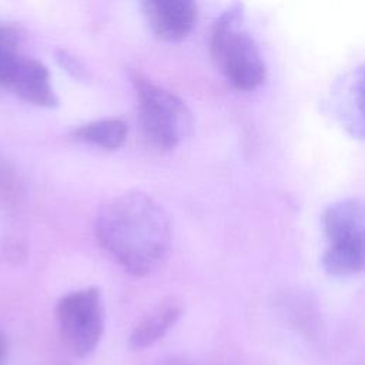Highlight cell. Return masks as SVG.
I'll list each match as a JSON object with an SVG mask.
<instances>
[{"mask_svg":"<svg viewBox=\"0 0 365 365\" xmlns=\"http://www.w3.org/2000/svg\"><path fill=\"white\" fill-rule=\"evenodd\" d=\"M94 231L106 252L131 275L151 274L170 251L168 218L150 195L140 191L118 194L103 204Z\"/></svg>","mask_w":365,"mask_h":365,"instance_id":"cell-1","label":"cell"},{"mask_svg":"<svg viewBox=\"0 0 365 365\" xmlns=\"http://www.w3.org/2000/svg\"><path fill=\"white\" fill-rule=\"evenodd\" d=\"M210 48L218 68L237 90H254L265 80L267 67L254 37L245 26L241 4L228 7L215 20Z\"/></svg>","mask_w":365,"mask_h":365,"instance_id":"cell-2","label":"cell"},{"mask_svg":"<svg viewBox=\"0 0 365 365\" xmlns=\"http://www.w3.org/2000/svg\"><path fill=\"white\" fill-rule=\"evenodd\" d=\"M327 245L324 269L334 277H349L365 269V198L349 197L328 205L321 217Z\"/></svg>","mask_w":365,"mask_h":365,"instance_id":"cell-3","label":"cell"},{"mask_svg":"<svg viewBox=\"0 0 365 365\" xmlns=\"http://www.w3.org/2000/svg\"><path fill=\"white\" fill-rule=\"evenodd\" d=\"M133 83L138 121L145 138L163 151L173 150L190 134L192 127L190 108L177 94L153 83L140 71L134 73Z\"/></svg>","mask_w":365,"mask_h":365,"instance_id":"cell-4","label":"cell"},{"mask_svg":"<svg viewBox=\"0 0 365 365\" xmlns=\"http://www.w3.org/2000/svg\"><path fill=\"white\" fill-rule=\"evenodd\" d=\"M56 321L66 348L78 358L88 356L104 332L100 289L87 287L63 295L56 305Z\"/></svg>","mask_w":365,"mask_h":365,"instance_id":"cell-5","label":"cell"},{"mask_svg":"<svg viewBox=\"0 0 365 365\" xmlns=\"http://www.w3.org/2000/svg\"><path fill=\"white\" fill-rule=\"evenodd\" d=\"M141 10L155 37L170 43L188 37L198 14L191 0H148L141 3Z\"/></svg>","mask_w":365,"mask_h":365,"instance_id":"cell-6","label":"cell"},{"mask_svg":"<svg viewBox=\"0 0 365 365\" xmlns=\"http://www.w3.org/2000/svg\"><path fill=\"white\" fill-rule=\"evenodd\" d=\"M331 107L339 124L352 137L365 141V64L355 67L336 83Z\"/></svg>","mask_w":365,"mask_h":365,"instance_id":"cell-7","label":"cell"},{"mask_svg":"<svg viewBox=\"0 0 365 365\" xmlns=\"http://www.w3.org/2000/svg\"><path fill=\"white\" fill-rule=\"evenodd\" d=\"M182 312L184 307L178 298H164L134 327L128 336L130 349H145L160 341L181 318Z\"/></svg>","mask_w":365,"mask_h":365,"instance_id":"cell-8","label":"cell"},{"mask_svg":"<svg viewBox=\"0 0 365 365\" xmlns=\"http://www.w3.org/2000/svg\"><path fill=\"white\" fill-rule=\"evenodd\" d=\"M20 98L38 107H56L57 96L53 90L47 67L33 58H24L9 86Z\"/></svg>","mask_w":365,"mask_h":365,"instance_id":"cell-9","label":"cell"},{"mask_svg":"<svg viewBox=\"0 0 365 365\" xmlns=\"http://www.w3.org/2000/svg\"><path fill=\"white\" fill-rule=\"evenodd\" d=\"M128 134L127 123L121 118H101L78 125L73 130L74 140L113 151L124 145Z\"/></svg>","mask_w":365,"mask_h":365,"instance_id":"cell-10","label":"cell"},{"mask_svg":"<svg viewBox=\"0 0 365 365\" xmlns=\"http://www.w3.org/2000/svg\"><path fill=\"white\" fill-rule=\"evenodd\" d=\"M24 57L20 50V34L10 26L0 23V86L7 87L11 84L16 71Z\"/></svg>","mask_w":365,"mask_h":365,"instance_id":"cell-11","label":"cell"},{"mask_svg":"<svg viewBox=\"0 0 365 365\" xmlns=\"http://www.w3.org/2000/svg\"><path fill=\"white\" fill-rule=\"evenodd\" d=\"M20 197V184L17 175L6 158L0 154V202L7 207H16Z\"/></svg>","mask_w":365,"mask_h":365,"instance_id":"cell-12","label":"cell"},{"mask_svg":"<svg viewBox=\"0 0 365 365\" xmlns=\"http://www.w3.org/2000/svg\"><path fill=\"white\" fill-rule=\"evenodd\" d=\"M56 60L57 63L74 78L80 80V81H87L90 78L88 71L84 68V66L68 51L66 50H58L56 53Z\"/></svg>","mask_w":365,"mask_h":365,"instance_id":"cell-13","label":"cell"},{"mask_svg":"<svg viewBox=\"0 0 365 365\" xmlns=\"http://www.w3.org/2000/svg\"><path fill=\"white\" fill-rule=\"evenodd\" d=\"M7 355V341L4 332L0 329V365H4Z\"/></svg>","mask_w":365,"mask_h":365,"instance_id":"cell-14","label":"cell"},{"mask_svg":"<svg viewBox=\"0 0 365 365\" xmlns=\"http://www.w3.org/2000/svg\"><path fill=\"white\" fill-rule=\"evenodd\" d=\"M158 365H192V364H190V362H187V361H184V359H177V358H174V359L163 361V362L158 364Z\"/></svg>","mask_w":365,"mask_h":365,"instance_id":"cell-15","label":"cell"}]
</instances>
